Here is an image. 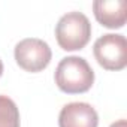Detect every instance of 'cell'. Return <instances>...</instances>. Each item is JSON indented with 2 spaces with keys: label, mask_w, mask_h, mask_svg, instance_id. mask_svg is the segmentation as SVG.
<instances>
[{
  "label": "cell",
  "mask_w": 127,
  "mask_h": 127,
  "mask_svg": "<svg viewBox=\"0 0 127 127\" xmlns=\"http://www.w3.org/2000/svg\"><path fill=\"white\" fill-rule=\"evenodd\" d=\"M57 87L66 94L88 91L94 84V72L88 61L78 55L61 58L54 73Z\"/></svg>",
  "instance_id": "obj_1"
},
{
  "label": "cell",
  "mask_w": 127,
  "mask_h": 127,
  "mask_svg": "<svg viewBox=\"0 0 127 127\" xmlns=\"http://www.w3.org/2000/svg\"><path fill=\"white\" fill-rule=\"evenodd\" d=\"M2 73H3V63L0 60V76H2Z\"/></svg>",
  "instance_id": "obj_9"
},
{
  "label": "cell",
  "mask_w": 127,
  "mask_h": 127,
  "mask_svg": "<svg viewBox=\"0 0 127 127\" xmlns=\"http://www.w3.org/2000/svg\"><path fill=\"white\" fill-rule=\"evenodd\" d=\"M97 63L106 70H121L127 66V40L123 34L100 36L93 46Z\"/></svg>",
  "instance_id": "obj_3"
},
{
  "label": "cell",
  "mask_w": 127,
  "mask_h": 127,
  "mask_svg": "<svg viewBox=\"0 0 127 127\" xmlns=\"http://www.w3.org/2000/svg\"><path fill=\"white\" fill-rule=\"evenodd\" d=\"M91 37L90 20L82 12H67L55 26V39L61 49L78 51L82 49Z\"/></svg>",
  "instance_id": "obj_2"
},
{
  "label": "cell",
  "mask_w": 127,
  "mask_h": 127,
  "mask_svg": "<svg viewBox=\"0 0 127 127\" xmlns=\"http://www.w3.org/2000/svg\"><path fill=\"white\" fill-rule=\"evenodd\" d=\"M96 20L108 29H121L127 18L126 0H96L93 3Z\"/></svg>",
  "instance_id": "obj_6"
},
{
  "label": "cell",
  "mask_w": 127,
  "mask_h": 127,
  "mask_svg": "<svg viewBox=\"0 0 127 127\" xmlns=\"http://www.w3.org/2000/svg\"><path fill=\"white\" fill-rule=\"evenodd\" d=\"M109 127H127V121L126 120H118V121L112 123Z\"/></svg>",
  "instance_id": "obj_8"
},
{
  "label": "cell",
  "mask_w": 127,
  "mask_h": 127,
  "mask_svg": "<svg viewBox=\"0 0 127 127\" xmlns=\"http://www.w3.org/2000/svg\"><path fill=\"white\" fill-rule=\"evenodd\" d=\"M99 115L96 109L85 102H72L61 108L58 127H97Z\"/></svg>",
  "instance_id": "obj_5"
},
{
  "label": "cell",
  "mask_w": 127,
  "mask_h": 127,
  "mask_svg": "<svg viewBox=\"0 0 127 127\" xmlns=\"http://www.w3.org/2000/svg\"><path fill=\"white\" fill-rule=\"evenodd\" d=\"M14 57L17 64L26 72H42L48 67L52 52L49 45L37 37H27L15 45Z\"/></svg>",
  "instance_id": "obj_4"
},
{
  "label": "cell",
  "mask_w": 127,
  "mask_h": 127,
  "mask_svg": "<svg viewBox=\"0 0 127 127\" xmlns=\"http://www.w3.org/2000/svg\"><path fill=\"white\" fill-rule=\"evenodd\" d=\"M0 127H20V111L15 102L0 94Z\"/></svg>",
  "instance_id": "obj_7"
}]
</instances>
